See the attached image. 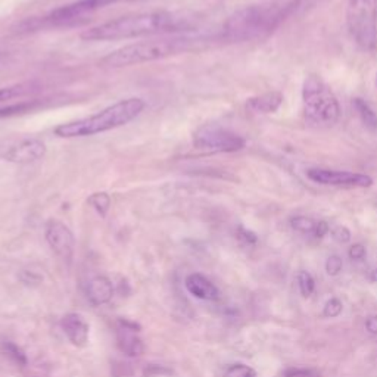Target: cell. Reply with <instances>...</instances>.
<instances>
[{
  "instance_id": "6da1fadb",
  "label": "cell",
  "mask_w": 377,
  "mask_h": 377,
  "mask_svg": "<svg viewBox=\"0 0 377 377\" xmlns=\"http://www.w3.org/2000/svg\"><path fill=\"white\" fill-rule=\"evenodd\" d=\"M189 20L169 10H153L133 13L102 22L81 33L86 41H114L136 37L177 33L189 29Z\"/></svg>"
},
{
  "instance_id": "7a4b0ae2",
  "label": "cell",
  "mask_w": 377,
  "mask_h": 377,
  "mask_svg": "<svg viewBox=\"0 0 377 377\" xmlns=\"http://www.w3.org/2000/svg\"><path fill=\"white\" fill-rule=\"evenodd\" d=\"M301 0H264L234 12L222 25L221 36L229 41H250L271 34Z\"/></svg>"
},
{
  "instance_id": "3957f363",
  "label": "cell",
  "mask_w": 377,
  "mask_h": 377,
  "mask_svg": "<svg viewBox=\"0 0 377 377\" xmlns=\"http://www.w3.org/2000/svg\"><path fill=\"white\" fill-rule=\"evenodd\" d=\"M146 102L141 97H129L102 109L101 113L58 125L55 134L61 138H81L115 130L127 125L143 113Z\"/></svg>"
},
{
  "instance_id": "277c9868",
  "label": "cell",
  "mask_w": 377,
  "mask_h": 377,
  "mask_svg": "<svg viewBox=\"0 0 377 377\" xmlns=\"http://www.w3.org/2000/svg\"><path fill=\"white\" fill-rule=\"evenodd\" d=\"M192 48V40L186 37L173 38H158L146 40L122 46L114 52L108 53L99 64L109 68H122L131 65H141L146 62H153L158 59H165L176 57Z\"/></svg>"
},
{
  "instance_id": "5b68a950",
  "label": "cell",
  "mask_w": 377,
  "mask_h": 377,
  "mask_svg": "<svg viewBox=\"0 0 377 377\" xmlns=\"http://www.w3.org/2000/svg\"><path fill=\"white\" fill-rule=\"evenodd\" d=\"M304 114L315 127H332L338 122L341 106L332 89L318 76H308L302 87Z\"/></svg>"
},
{
  "instance_id": "8992f818",
  "label": "cell",
  "mask_w": 377,
  "mask_h": 377,
  "mask_svg": "<svg viewBox=\"0 0 377 377\" xmlns=\"http://www.w3.org/2000/svg\"><path fill=\"white\" fill-rule=\"evenodd\" d=\"M346 22L349 33L361 48H374L377 40V0H351Z\"/></svg>"
},
{
  "instance_id": "52a82bcc",
  "label": "cell",
  "mask_w": 377,
  "mask_h": 377,
  "mask_svg": "<svg viewBox=\"0 0 377 377\" xmlns=\"http://www.w3.org/2000/svg\"><path fill=\"white\" fill-rule=\"evenodd\" d=\"M194 149L206 153H233L245 148V138L218 124H205L193 134Z\"/></svg>"
},
{
  "instance_id": "ba28073f",
  "label": "cell",
  "mask_w": 377,
  "mask_h": 377,
  "mask_svg": "<svg viewBox=\"0 0 377 377\" xmlns=\"http://www.w3.org/2000/svg\"><path fill=\"white\" fill-rule=\"evenodd\" d=\"M115 2L118 0H77V2L52 10L45 21L55 27L71 25Z\"/></svg>"
},
{
  "instance_id": "9c48e42d",
  "label": "cell",
  "mask_w": 377,
  "mask_h": 377,
  "mask_svg": "<svg viewBox=\"0 0 377 377\" xmlns=\"http://www.w3.org/2000/svg\"><path fill=\"white\" fill-rule=\"evenodd\" d=\"M48 152V146L40 138H21L18 142H13L0 152V158L13 164H33L36 161L43 159Z\"/></svg>"
},
{
  "instance_id": "30bf717a",
  "label": "cell",
  "mask_w": 377,
  "mask_h": 377,
  "mask_svg": "<svg viewBox=\"0 0 377 377\" xmlns=\"http://www.w3.org/2000/svg\"><path fill=\"white\" fill-rule=\"evenodd\" d=\"M306 177L313 180L314 183L323 185V186L370 187L373 185V178L366 174L327 170V169H311L306 171Z\"/></svg>"
},
{
  "instance_id": "8fae6325",
  "label": "cell",
  "mask_w": 377,
  "mask_h": 377,
  "mask_svg": "<svg viewBox=\"0 0 377 377\" xmlns=\"http://www.w3.org/2000/svg\"><path fill=\"white\" fill-rule=\"evenodd\" d=\"M45 236L49 246L55 250V254L64 259H69L73 257L76 246L74 234L64 222L58 220H50L46 225Z\"/></svg>"
},
{
  "instance_id": "7c38bea8",
  "label": "cell",
  "mask_w": 377,
  "mask_h": 377,
  "mask_svg": "<svg viewBox=\"0 0 377 377\" xmlns=\"http://www.w3.org/2000/svg\"><path fill=\"white\" fill-rule=\"evenodd\" d=\"M61 327L64 333L66 334V338L69 339L73 345L76 346H85L89 341V326L80 314L71 313L66 314L62 321Z\"/></svg>"
},
{
  "instance_id": "4fadbf2b",
  "label": "cell",
  "mask_w": 377,
  "mask_h": 377,
  "mask_svg": "<svg viewBox=\"0 0 377 377\" xmlns=\"http://www.w3.org/2000/svg\"><path fill=\"white\" fill-rule=\"evenodd\" d=\"M185 285L190 295L194 298H199L202 301H215L220 298V290L217 286L202 274L194 273L187 276Z\"/></svg>"
},
{
  "instance_id": "5bb4252c",
  "label": "cell",
  "mask_w": 377,
  "mask_h": 377,
  "mask_svg": "<svg viewBox=\"0 0 377 377\" xmlns=\"http://www.w3.org/2000/svg\"><path fill=\"white\" fill-rule=\"evenodd\" d=\"M283 104V94L278 92L264 93L261 96L250 97L246 102V109L254 114H273Z\"/></svg>"
},
{
  "instance_id": "9a60e30c",
  "label": "cell",
  "mask_w": 377,
  "mask_h": 377,
  "mask_svg": "<svg viewBox=\"0 0 377 377\" xmlns=\"http://www.w3.org/2000/svg\"><path fill=\"white\" fill-rule=\"evenodd\" d=\"M114 297V286L106 277H94L87 285V298L93 305H104Z\"/></svg>"
},
{
  "instance_id": "2e32d148",
  "label": "cell",
  "mask_w": 377,
  "mask_h": 377,
  "mask_svg": "<svg viewBox=\"0 0 377 377\" xmlns=\"http://www.w3.org/2000/svg\"><path fill=\"white\" fill-rule=\"evenodd\" d=\"M290 227L302 234H311L314 237H318V239L325 237L330 232L327 222L315 221L310 217H304V215H297L290 218Z\"/></svg>"
},
{
  "instance_id": "e0dca14e",
  "label": "cell",
  "mask_w": 377,
  "mask_h": 377,
  "mask_svg": "<svg viewBox=\"0 0 377 377\" xmlns=\"http://www.w3.org/2000/svg\"><path fill=\"white\" fill-rule=\"evenodd\" d=\"M136 332H131L129 329H124L120 326L117 332V339H118V346L121 351L129 355V357H138L142 355L145 351V345L141 338H137Z\"/></svg>"
},
{
  "instance_id": "ac0fdd59",
  "label": "cell",
  "mask_w": 377,
  "mask_h": 377,
  "mask_svg": "<svg viewBox=\"0 0 377 377\" xmlns=\"http://www.w3.org/2000/svg\"><path fill=\"white\" fill-rule=\"evenodd\" d=\"M354 108L357 109V113L362 121V124L371 131L377 130V114L371 109V106L362 99H354Z\"/></svg>"
},
{
  "instance_id": "d6986e66",
  "label": "cell",
  "mask_w": 377,
  "mask_h": 377,
  "mask_svg": "<svg viewBox=\"0 0 377 377\" xmlns=\"http://www.w3.org/2000/svg\"><path fill=\"white\" fill-rule=\"evenodd\" d=\"M87 202L89 205L93 206L94 211L101 217H105L111 208V197L105 192H97V193L90 194Z\"/></svg>"
},
{
  "instance_id": "ffe728a7",
  "label": "cell",
  "mask_w": 377,
  "mask_h": 377,
  "mask_svg": "<svg viewBox=\"0 0 377 377\" xmlns=\"http://www.w3.org/2000/svg\"><path fill=\"white\" fill-rule=\"evenodd\" d=\"M30 92H31L30 85H15L9 87H2L0 89V104L12 101V99H15V97L24 96Z\"/></svg>"
},
{
  "instance_id": "44dd1931",
  "label": "cell",
  "mask_w": 377,
  "mask_h": 377,
  "mask_svg": "<svg viewBox=\"0 0 377 377\" xmlns=\"http://www.w3.org/2000/svg\"><path fill=\"white\" fill-rule=\"evenodd\" d=\"M298 285H299V290L302 293V297L308 298L314 293L315 282H314V277L308 271H299L298 273Z\"/></svg>"
},
{
  "instance_id": "7402d4cb",
  "label": "cell",
  "mask_w": 377,
  "mask_h": 377,
  "mask_svg": "<svg viewBox=\"0 0 377 377\" xmlns=\"http://www.w3.org/2000/svg\"><path fill=\"white\" fill-rule=\"evenodd\" d=\"M3 349H5L6 355H8L13 362H15V364H18V366H21V367L27 366V362H29V360H27V355L24 354V351H22V349H21L18 345L12 343V342H6L5 346H3Z\"/></svg>"
},
{
  "instance_id": "603a6c76",
  "label": "cell",
  "mask_w": 377,
  "mask_h": 377,
  "mask_svg": "<svg viewBox=\"0 0 377 377\" xmlns=\"http://www.w3.org/2000/svg\"><path fill=\"white\" fill-rule=\"evenodd\" d=\"M225 377H258L257 371L245 364H233L227 369Z\"/></svg>"
},
{
  "instance_id": "cb8c5ba5",
  "label": "cell",
  "mask_w": 377,
  "mask_h": 377,
  "mask_svg": "<svg viewBox=\"0 0 377 377\" xmlns=\"http://www.w3.org/2000/svg\"><path fill=\"white\" fill-rule=\"evenodd\" d=\"M342 308H343V305H342V302L338 299V298H332V299H329L327 302H326V305H325V315L326 317H330V318H333V317H338L341 313H342Z\"/></svg>"
},
{
  "instance_id": "d4e9b609",
  "label": "cell",
  "mask_w": 377,
  "mask_h": 377,
  "mask_svg": "<svg viewBox=\"0 0 377 377\" xmlns=\"http://www.w3.org/2000/svg\"><path fill=\"white\" fill-rule=\"evenodd\" d=\"M343 262L338 255H332L326 262V271L330 276H338L342 271Z\"/></svg>"
},
{
  "instance_id": "484cf974",
  "label": "cell",
  "mask_w": 377,
  "mask_h": 377,
  "mask_svg": "<svg viewBox=\"0 0 377 377\" xmlns=\"http://www.w3.org/2000/svg\"><path fill=\"white\" fill-rule=\"evenodd\" d=\"M283 377H321L318 371L313 369H289L283 373Z\"/></svg>"
},
{
  "instance_id": "4316f807",
  "label": "cell",
  "mask_w": 377,
  "mask_h": 377,
  "mask_svg": "<svg viewBox=\"0 0 377 377\" xmlns=\"http://www.w3.org/2000/svg\"><path fill=\"white\" fill-rule=\"evenodd\" d=\"M20 280L27 285V286H36L38 283H41V277L33 271H21L20 274Z\"/></svg>"
},
{
  "instance_id": "83f0119b",
  "label": "cell",
  "mask_w": 377,
  "mask_h": 377,
  "mask_svg": "<svg viewBox=\"0 0 377 377\" xmlns=\"http://www.w3.org/2000/svg\"><path fill=\"white\" fill-rule=\"evenodd\" d=\"M332 234H333V239L338 241L339 243H346V242L351 241V232H349L346 227H342V226L334 229L332 232Z\"/></svg>"
},
{
  "instance_id": "f1b7e54d",
  "label": "cell",
  "mask_w": 377,
  "mask_h": 377,
  "mask_svg": "<svg viewBox=\"0 0 377 377\" xmlns=\"http://www.w3.org/2000/svg\"><path fill=\"white\" fill-rule=\"evenodd\" d=\"M237 237H239L242 242L249 243V245H254L258 241V237L254 232H250V230L243 229V227H239V230H237Z\"/></svg>"
},
{
  "instance_id": "f546056e",
  "label": "cell",
  "mask_w": 377,
  "mask_h": 377,
  "mask_svg": "<svg viewBox=\"0 0 377 377\" xmlns=\"http://www.w3.org/2000/svg\"><path fill=\"white\" fill-rule=\"evenodd\" d=\"M366 254H367L366 248L361 243H355L354 246H351V249H349V258L353 261H362L366 258Z\"/></svg>"
},
{
  "instance_id": "4dcf8cb0",
  "label": "cell",
  "mask_w": 377,
  "mask_h": 377,
  "mask_svg": "<svg viewBox=\"0 0 377 377\" xmlns=\"http://www.w3.org/2000/svg\"><path fill=\"white\" fill-rule=\"evenodd\" d=\"M161 376V374H171V370L169 369H165L164 366H155V364H152V366H148L145 369V377H153V376Z\"/></svg>"
},
{
  "instance_id": "1f68e13d",
  "label": "cell",
  "mask_w": 377,
  "mask_h": 377,
  "mask_svg": "<svg viewBox=\"0 0 377 377\" xmlns=\"http://www.w3.org/2000/svg\"><path fill=\"white\" fill-rule=\"evenodd\" d=\"M366 329L371 334H377V315H371L366 320Z\"/></svg>"
},
{
  "instance_id": "d6a6232c",
  "label": "cell",
  "mask_w": 377,
  "mask_h": 377,
  "mask_svg": "<svg viewBox=\"0 0 377 377\" xmlns=\"http://www.w3.org/2000/svg\"><path fill=\"white\" fill-rule=\"evenodd\" d=\"M373 280H377V270H373V276H371Z\"/></svg>"
}]
</instances>
